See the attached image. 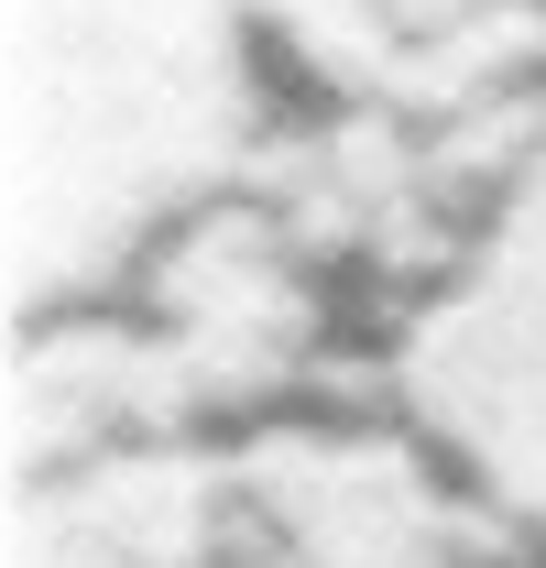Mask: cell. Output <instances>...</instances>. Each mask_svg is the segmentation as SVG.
Segmentation results:
<instances>
[{"mask_svg":"<svg viewBox=\"0 0 546 568\" xmlns=\"http://www.w3.org/2000/svg\"><path fill=\"white\" fill-rule=\"evenodd\" d=\"M11 317H77L273 153L263 0H11Z\"/></svg>","mask_w":546,"mask_h":568,"instance_id":"obj_1","label":"cell"},{"mask_svg":"<svg viewBox=\"0 0 546 568\" xmlns=\"http://www.w3.org/2000/svg\"><path fill=\"white\" fill-rule=\"evenodd\" d=\"M383 383L503 514V536L546 547V99L514 186L426 274L394 317Z\"/></svg>","mask_w":546,"mask_h":568,"instance_id":"obj_2","label":"cell"},{"mask_svg":"<svg viewBox=\"0 0 546 568\" xmlns=\"http://www.w3.org/2000/svg\"><path fill=\"white\" fill-rule=\"evenodd\" d=\"M241 525L284 568H492L503 514L471 470L394 416H263L230 437Z\"/></svg>","mask_w":546,"mask_h":568,"instance_id":"obj_3","label":"cell"},{"mask_svg":"<svg viewBox=\"0 0 546 568\" xmlns=\"http://www.w3.org/2000/svg\"><path fill=\"white\" fill-rule=\"evenodd\" d=\"M132 328L153 339L164 383H175V416H295L317 339H328V263L295 241V219L273 209L263 186L198 209L153 263L132 274Z\"/></svg>","mask_w":546,"mask_h":568,"instance_id":"obj_4","label":"cell"},{"mask_svg":"<svg viewBox=\"0 0 546 568\" xmlns=\"http://www.w3.org/2000/svg\"><path fill=\"white\" fill-rule=\"evenodd\" d=\"M252 547L219 437H142L11 481V568H230Z\"/></svg>","mask_w":546,"mask_h":568,"instance_id":"obj_5","label":"cell"},{"mask_svg":"<svg viewBox=\"0 0 546 568\" xmlns=\"http://www.w3.org/2000/svg\"><path fill=\"white\" fill-rule=\"evenodd\" d=\"M230 568H284V558H263V547H241V558H230Z\"/></svg>","mask_w":546,"mask_h":568,"instance_id":"obj_6","label":"cell"}]
</instances>
